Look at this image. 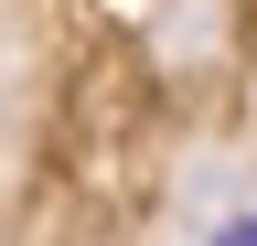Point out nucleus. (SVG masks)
Masks as SVG:
<instances>
[{
    "label": "nucleus",
    "mask_w": 257,
    "mask_h": 246,
    "mask_svg": "<svg viewBox=\"0 0 257 246\" xmlns=\"http://www.w3.org/2000/svg\"><path fill=\"white\" fill-rule=\"evenodd\" d=\"M204 246H257V214H225V225H214Z\"/></svg>",
    "instance_id": "nucleus-1"
}]
</instances>
